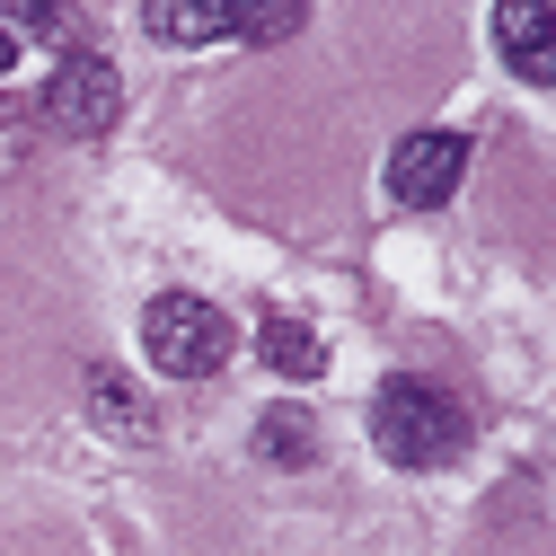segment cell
Listing matches in <instances>:
<instances>
[{"mask_svg": "<svg viewBox=\"0 0 556 556\" xmlns=\"http://www.w3.org/2000/svg\"><path fill=\"white\" fill-rule=\"evenodd\" d=\"M142 27H151V45H222L230 10H222V0H151Z\"/></svg>", "mask_w": 556, "mask_h": 556, "instance_id": "9", "label": "cell"}, {"mask_svg": "<svg viewBox=\"0 0 556 556\" xmlns=\"http://www.w3.org/2000/svg\"><path fill=\"white\" fill-rule=\"evenodd\" d=\"M10 72H18V27L0 18V80H10Z\"/></svg>", "mask_w": 556, "mask_h": 556, "instance_id": "11", "label": "cell"}, {"mask_svg": "<svg viewBox=\"0 0 556 556\" xmlns=\"http://www.w3.org/2000/svg\"><path fill=\"white\" fill-rule=\"evenodd\" d=\"M256 354H265L274 380H318V371H327V344H318V327H301V318H265V327H256Z\"/></svg>", "mask_w": 556, "mask_h": 556, "instance_id": "8", "label": "cell"}, {"mask_svg": "<svg viewBox=\"0 0 556 556\" xmlns=\"http://www.w3.org/2000/svg\"><path fill=\"white\" fill-rule=\"evenodd\" d=\"M256 459H265V468H309V459H318V415L292 406V397L265 406V415H256Z\"/></svg>", "mask_w": 556, "mask_h": 556, "instance_id": "6", "label": "cell"}, {"mask_svg": "<svg viewBox=\"0 0 556 556\" xmlns=\"http://www.w3.org/2000/svg\"><path fill=\"white\" fill-rule=\"evenodd\" d=\"M547 10H495V45H504V62L530 80V89H547L556 80V53H547Z\"/></svg>", "mask_w": 556, "mask_h": 556, "instance_id": "7", "label": "cell"}, {"mask_svg": "<svg viewBox=\"0 0 556 556\" xmlns=\"http://www.w3.org/2000/svg\"><path fill=\"white\" fill-rule=\"evenodd\" d=\"M459 177H468V132H451V124H425L406 142H389V168H380L389 203H406V213H442L459 194Z\"/></svg>", "mask_w": 556, "mask_h": 556, "instance_id": "4", "label": "cell"}, {"mask_svg": "<svg viewBox=\"0 0 556 556\" xmlns=\"http://www.w3.org/2000/svg\"><path fill=\"white\" fill-rule=\"evenodd\" d=\"M142 354H151L160 380H213L230 363V318L194 292H160L142 309Z\"/></svg>", "mask_w": 556, "mask_h": 556, "instance_id": "2", "label": "cell"}, {"mask_svg": "<svg viewBox=\"0 0 556 556\" xmlns=\"http://www.w3.org/2000/svg\"><path fill=\"white\" fill-rule=\"evenodd\" d=\"M371 442H380L389 468H451V459L468 451V406H459L442 380L397 371V380H380V397H371Z\"/></svg>", "mask_w": 556, "mask_h": 556, "instance_id": "1", "label": "cell"}, {"mask_svg": "<svg viewBox=\"0 0 556 556\" xmlns=\"http://www.w3.org/2000/svg\"><path fill=\"white\" fill-rule=\"evenodd\" d=\"M301 27H309L301 0H274V10H230V36H239V45H283V36H301Z\"/></svg>", "mask_w": 556, "mask_h": 556, "instance_id": "10", "label": "cell"}, {"mask_svg": "<svg viewBox=\"0 0 556 556\" xmlns=\"http://www.w3.org/2000/svg\"><path fill=\"white\" fill-rule=\"evenodd\" d=\"M89 425L106 433V442H124V451H142L160 425H151V406H142V389H132L115 363H98L89 371Z\"/></svg>", "mask_w": 556, "mask_h": 556, "instance_id": "5", "label": "cell"}, {"mask_svg": "<svg viewBox=\"0 0 556 556\" xmlns=\"http://www.w3.org/2000/svg\"><path fill=\"white\" fill-rule=\"evenodd\" d=\"M36 115L62 132V142H98V132H115V115H124V72L106 53H62V72L45 80Z\"/></svg>", "mask_w": 556, "mask_h": 556, "instance_id": "3", "label": "cell"}]
</instances>
